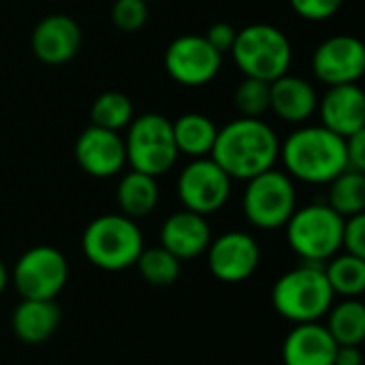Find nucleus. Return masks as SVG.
I'll return each instance as SVG.
<instances>
[{"label": "nucleus", "instance_id": "obj_17", "mask_svg": "<svg viewBox=\"0 0 365 365\" xmlns=\"http://www.w3.org/2000/svg\"><path fill=\"white\" fill-rule=\"evenodd\" d=\"M212 242V229L205 216L190 210L173 212L160 227V246L167 248L180 261L197 259L205 255Z\"/></svg>", "mask_w": 365, "mask_h": 365}, {"label": "nucleus", "instance_id": "obj_34", "mask_svg": "<svg viewBox=\"0 0 365 365\" xmlns=\"http://www.w3.org/2000/svg\"><path fill=\"white\" fill-rule=\"evenodd\" d=\"M334 365H364L361 346H338Z\"/></svg>", "mask_w": 365, "mask_h": 365}, {"label": "nucleus", "instance_id": "obj_20", "mask_svg": "<svg viewBox=\"0 0 365 365\" xmlns=\"http://www.w3.org/2000/svg\"><path fill=\"white\" fill-rule=\"evenodd\" d=\"M62 323V310L53 299H21L11 317L17 340L26 344L47 342Z\"/></svg>", "mask_w": 365, "mask_h": 365}, {"label": "nucleus", "instance_id": "obj_5", "mask_svg": "<svg viewBox=\"0 0 365 365\" xmlns=\"http://www.w3.org/2000/svg\"><path fill=\"white\" fill-rule=\"evenodd\" d=\"M231 53L244 77L267 83L287 75L293 60L289 36L272 24H250L237 30Z\"/></svg>", "mask_w": 365, "mask_h": 365}, {"label": "nucleus", "instance_id": "obj_32", "mask_svg": "<svg viewBox=\"0 0 365 365\" xmlns=\"http://www.w3.org/2000/svg\"><path fill=\"white\" fill-rule=\"evenodd\" d=\"M235 34H237V30L229 21H216L207 28V32L203 36L216 51L225 53V51H231V47L235 43Z\"/></svg>", "mask_w": 365, "mask_h": 365}, {"label": "nucleus", "instance_id": "obj_19", "mask_svg": "<svg viewBox=\"0 0 365 365\" xmlns=\"http://www.w3.org/2000/svg\"><path fill=\"white\" fill-rule=\"evenodd\" d=\"M269 109L289 124H304L319 109L314 86L295 75H282L269 83Z\"/></svg>", "mask_w": 365, "mask_h": 365}, {"label": "nucleus", "instance_id": "obj_1", "mask_svg": "<svg viewBox=\"0 0 365 365\" xmlns=\"http://www.w3.org/2000/svg\"><path fill=\"white\" fill-rule=\"evenodd\" d=\"M231 180H252L274 169L280 158V139L261 118H237L218 128L210 154Z\"/></svg>", "mask_w": 365, "mask_h": 365}, {"label": "nucleus", "instance_id": "obj_22", "mask_svg": "<svg viewBox=\"0 0 365 365\" xmlns=\"http://www.w3.org/2000/svg\"><path fill=\"white\" fill-rule=\"evenodd\" d=\"M173 141L180 154L190 158H203L212 154L216 143L218 126L203 113H184L175 122H171Z\"/></svg>", "mask_w": 365, "mask_h": 365}, {"label": "nucleus", "instance_id": "obj_12", "mask_svg": "<svg viewBox=\"0 0 365 365\" xmlns=\"http://www.w3.org/2000/svg\"><path fill=\"white\" fill-rule=\"evenodd\" d=\"M207 267L220 282H244L261 263V248L257 240L246 231H227L210 242Z\"/></svg>", "mask_w": 365, "mask_h": 365}, {"label": "nucleus", "instance_id": "obj_27", "mask_svg": "<svg viewBox=\"0 0 365 365\" xmlns=\"http://www.w3.org/2000/svg\"><path fill=\"white\" fill-rule=\"evenodd\" d=\"M90 118H92L94 126L120 133L122 128H126L130 124V120L135 118V111H133V103L126 94L109 90V92H103L92 103Z\"/></svg>", "mask_w": 365, "mask_h": 365}, {"label": "nucleus", "instance_id": "obj_6", "mask_svg": "<svg viewBox=\"0 0 365 365\" xmlns=\"http://www.w3.org/2000/svg\"><path fill=\"white\" fill-rule=\"evenodd\" d=\"M284 227L287 242L302 261L327 263L342 248L344 218L327 203L297 207Z\"/></svg>", "mask_w": 365, "mask_h": 365}, {"label": "nucleus", "instance_id": "obj_23", "mask_svg": "<svg viewBox=\"0 0 365 365\" xmlns=\"http://www.w3.org/2000/svg\"><path fill=\"white\" fill-rule=\"evenodd\" d=\"M327 331L338 346H361L365 340V306L357 299L334 304L325 314Z\"/></svg>", "mask_w": 365, "mask_h": 365}, {"label": "nucleus", "instance_id": "obj_7", "mask_svg": "<svg viewBox=\"0 0 365 365\" xmlns=\"http://www.w3.org/2000/svg\"><path fill=\"white\" fill-rule=\"evenodd\" d=\"M126 163L133 171L158 178L178 160L171 120L160 113H143L126 126Z\"/></svg>", "mask_w": 365, "mask_h": 365}, {"label": "nucleus", "instance_id": "obj_4", "mask_svg": "<svg viewBox=\"0 0 365 365\" xmlns=\"http://www.w3.org/2000/svg\"><path fill=\"white\" fill-rule=\"evenodd\" d=\"M143 248L139 225L124 214H103L94 218L81 235L86 259L103 272H124L135 267Z\"/></svg>", "mask_w": 365, "mask_h": 365}, {"label": "nucleus", "instance_id": "obj_10", "mask_svg": "<svg viewBox=\"0 0 365 365\" xmlns=\"http://www.w3.org/2000/svg\"><path fill=\"white\" fill-rule=\"evenodd\" d=\"M231 178L212 156L192 158L178 178V197L184 210L207 216L225 207L231 197Z\"/></svg>", "mask_w": 365, "mask_h": 365}, {"label": "nucleus", "instance_id": "obj_31", "mask_svg": "<svg viewBox=\"0 0 365 365\" xmlns=\"http://www.w3.org/2000/svg\"><path fill=\"white\" fill-rule=\"evenodd\" d=\"M342 248L349 255L365 259V214H355V216L344 218Z\"/></svg>", "mask_w": 365, "mask_h": 365}, {"label": "nucleus", "instance_id": "obj_25", "mask_svg": "<svg viewBox=\"0 0 365 365\" xmlns=\"http://www.w3.org/2000/svg\"><path fill=\"white\" fill-rule=\"evenodd\" d=\"M327 205L342 218L365 212V175L364 171L344 169L329 182Z\"/></svg>", "mask_w": 365, "mask_h": 365}, {"label": "nucleus", "instance_id": "obj_2", "mask_svg": "<svg viewBox=\"0 0 365 365\" xmlns=\"http://www.w3.org/2000/svg\"><path fill=\"white\" fill-rule=\"evenodd\" d=\"M280 158L287 173L306 184H329L349 169L346 139L323 124L293 130L284 143H280Z\"/></svg>", "mask_w": 365, "mask_h": 365}, {"label": "nucleus", "instance_id": "obj_28", "mask_svg": "<svg viewBox=\"0 0 365 365\" xmlns=\"http://www.w3.org/2000/svg\"><path fill=\"white\" fill-rule=\"evenodd\" d=\"M235 107L242 118H261L269 111V83L244 77L235 88Z\"/></svg>", "mask_w": 365, "mask_h": 365}, {"label": "nucleus", "instance_id": "obj_11", "mask_svg": "<svg viewBox=\"0 0 365 365\" xmlns=\"http://www.w3.org/2000/svg\"><path fill=\"white\" fill-rule=\"evenodd\" d=\"M222 66V53L216 51L203 34H182L165 51V68L173 81L197 88L210 83Z\"/></svg>", "mask_w": 365, "mask_h": 365}, {"label": "nucleus", "instance_id": "obj_9", "mask_svg": "<svg viewBox=\"0 0 365 365\" xmlns=\"http://www.w3.org/2000/svg\"><path fill=\"white\" fill-rule=\"evenodd\" d=\"M11 282L21 299H56L68 282L66 257L53 246H34L15 261Z\"/></svg>", "mask_w": 365, "mask_h": 365}, {"label": "nucleus", "instance_id": "obj_30", "mask_svg": "<svg viewBox=\"0 0 365 365\" xmlns=\"http://www.w3.org/2000/svg\"><path fill=\"white\" fill-rule=\"evenodd\" d=\"M293 11L308 21H325L334 17L344 0H289Z\"/></svg>", "mask_w": 365, "mask_h": 365}, {"label": "nucleus", "instance_id": "obj_35", "mask_svg": "<svg viewBox=\"0 0 365 365\" xmlns=\"http://www.w3.org/2000/svg\"><path fill=\"white\" fill-rule=\"evenodd\" d=\"M6 284H9V272H6V265L0 261V295L6 289Z\"/></svg>", "mask_w": 365, "mask_h": 365}, {"label": "nucleus", "instance_id": "obj_14", "mask_svg": "<svg viewBox=\"0 0 365 365\" xmlns=\"http://www.w3.org/2000/svg\"><path fill=\"white\" fill-rule=\"evenodd\" d=\"M75 160L92 178H113L126 165L124 137L90 124L75 141Z\"/></svg>", "mask_w": 365, "mask_h": 365}, {"label": "nucleus", "instance_id": "obj_8", "mask_svg": "<svg viewBox=\"0 0 365 365\" xmlns=\"http://www.w3.org/2000/svg\"><path fill=\"white\" fill-rule=\"evenodd\" d=\"M242 210L248 222L263 231L280 229L297 210V192L293 178L284 171L269 169L252 180L242 197Z\"/></svg>", "mask_w": 365, "mask_h": 365}, {"label": "nucleus", "instance_id": "obj_21", "mask_svg": "<svg viewBox=\"0 0 365 365\" xmlns=\"http://www.w3.org/2000/svg\"><path fill=\"white\" fill-rule=\"evenodd\" d=\"M158 197H160V190H158L156 178L133 171V169L126 175H122L118 190H115L120 214L133 220L150 216L158 205Z\"/></svg>", "mask_w": 365, "mask_h": 365}, {"label": "nucleus", "instance_id": "obj_16", "mask_svg": "<svg viewBox=\"0 0 365 365\" xmlns=\"http://www.w3.org/2000/svg\"><path fill=\"white\" fill-rule=\"evenodd\" d=\"M321 124L340 137H351L365 130V94L357 83L329 86L319 98Z\"/></svg>", "mask_w": 365, "mask_h": 365}, {"label": "nucleus", "instance_id": "obj_33", "mask_svg": "<svg viewBox=\"0 0 365 365\" xmlns=\"http://www.w3.org/2000/svg\"><path fill=\"white\" fill-rule=\"evenodd\" d=\"M346 160L349 169L365 171V130L346 137Z\"/></svg>", "mask_w": 365, "mask_h": 365}, {"label": "nucleus", "instance_id": "obj_29", "mask_svg": "<svg viewBox=\"0 0 365 365\" xmlns=\"http://www.w3.org/2000/svg\"><path fill=\"white\" fill-rule=\"evenodd\" d=\"M148 2L145 0H115L111 6V21L122 32H137L148 21Z\"/></svg>", "mask_w": 365, "mask_h": 365}, {"label": "nucleus", "instance_id": "obj_13", "mask_svg": "<svg viewBox=\"0 0 365 365\" xmlns=\"http://www.w3.org/2000/svg\"><path fill=\"white\" fill-rule=\"evenodd\" d=\"M312 71L327 86L357 83L365 71V47L357 36L336 34L325 38L312 56Z\"/></svg>", "mask_w": 365, "mask_h": 365}, {"label": "nucleus", "instance_id": "obj_24", "mask_svg": "<svg viewBox=\"0 0 365 365\" xmlns=\"http://www.w3.org/2000/svg\"><path fill=\"white\" fill-rule=\"evenodd\" d=\"M325 278L334 291V295H342L346 299L359 297L365 291V259L355 255H336L325 263Z\"/></svg>", "mask_w": 365, "mask_h": 365}, {"label": "nucleus", "instance_id": "obj_26", "mask_svg": "<svg viewBox=\"0 0 365 365\" xmlns=\"http://www.w3.org/2000/svg\"><path fill=\"white\" fill-rule=\"evenodd\" d=\"M135 267L139 269L141 278L152 287H171L182 274V261L163 246L143 248Z\"/></svg>", "mask_w": 365, "mask_h": 365}, {"label": "nucleus", "instance_id": "obj_3", "mask_svg": "<svg viewBox=\"0 0 365 365\" xmlns=\"http://www.w3.org/2000/svg\"><path fill=\"white\" fill-rule=\"evenodd\" d=\"M334 291L325 278V263L302 261L295 269L282 274L272 289L274 310L297 323H317L334 306Z\"/></svg>", "mask_w": 365, "mask_h": 365}, {"label": "nucleus", "instance_id": "obj_15", "mask_svg": "<svg viewBox=\"0 0 365 365\" xmlns=\"http://www.w3.org/2000/svg\"><path fill=\"white\" fill-rule=\"evenodd\" d=\"M30 45L36 60L45 64H64L73 60L81 47V28L73 17L53 13L34 26Z\"/></svg>", "mask_w": 365, "mask_h": 365}, {"label": "nucleus", "instance_id": "obj_36", "mask_svg": "<svg viewBox=\"0 0 365 365\" xmlns=\"http://www.w3.org/2000/svg\"><path fill=\"white\" fill-rule=\"evenodd\" d=\"M145 2H152V0H145Z\"/></svg>", "mask_w": 365, "mask_h": 365}, {"label": "nucleus", "instance_id": "obj_18", "mask_svg": "<svg viewBox=\"0 0 365 365\" xmlns=\"http://www.w3.org/2000/svg\"><path fill=\"white\" fill-rule=\"evenodd\" d=\"M338 344L327 327L317 323H297L282 344L284 365H334Z\"/></svg>", "mask_w": 365, "mask_h": 365}]
</instances>
